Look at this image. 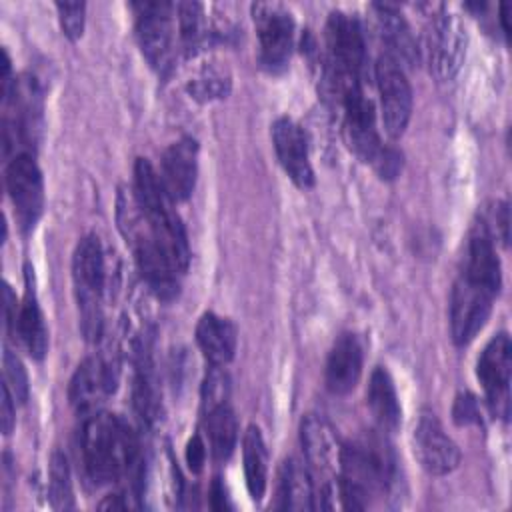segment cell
Wrapping results in <instances>:
<instances>
[{
    "mask_svg": "<svg viewBox=\"0 0 512 512\" xmlns=\"http://www.w3.org/2000/svg\"><path fill=\"white\" fill-rule=\"evenodd\" d=\"M196 342L210 366H226L236 354V326L224 316L206 312L196 324Z\"/></svg>",
    "mask_w": 512,
    "mask_h": 512,
    "instance_id": "24",
    "label": "cell"
},
{
    "mask_svg": "<svg viewBox=\"0 0 512 512\" xmlns=\"http://www.w3.org/2000/svg\"><path fill=\"white\" fill-rule=\"evenodd\" d=\"M374 72L384 130L390 138H400L412 116V86L404 68L386 54L378 58Z\"/></svg>",
    "mask_w": 512,
    "mask_h": 512,
    "instance_id": "13",
    "label": "cell"
},
{
    "mask_svg": "<svg viewBox=\"0 0 512 512\" xmlns=\"http://www.w3.org/2000/svg\"><path fill=\"white\" fill-rule=\"evenodd\" d=\"M366 66L364 32L356 16L332 12L326 22V76L330 92L362 82Z\"/></svg>",
    "mask_w": 512,
    "mask_h": 512,
    "instance_id": "8",
    "label": "cell"
},
{
    "mask_svg": "<svg viewBox=\"0 0 512 512\" xmlns=\"http://www.w3.org/2000/svg\"><path fill=\"white\" fill-rule=\"evenodd\" d=\"M508 10H510V6L508 4H502L500 6V22H502V28H504V32L508 34Z\"/></svg>",
    "mask_w": 512,
    "mask_h": 512,
    "instance_id": "39",
    "label": "cell"
},
{
    "mask_svg": "<svg viewBox=\"0 0 512 512\" xmlns=\"http://www.w3.org/2000/svg\"><path fill=\"white\" fill-rule=\"evenodd\" d=\"M230 78L218 70L216 66H204L198 76H194L188 84V90L198 100H212L222 98L228 92Z\"/></svg>",
    "mask_w": 512,
    "mask_h": 512,
    "instance_id": "31",
    "label": "cell"
},
{
    "mask_svg": "<svg viewBox=\"0 0 512 512\" xmlns=\"http://www.w3.org/2000/svg\"><path fill=\"white\" fill-rule=\"evenodd\" d=\"M6 190L20 228L32 230L44 210V180L30 152H18L8 160Z\"/></svg>",
    "mask_w": 512,
    "mask_h": 512,
    "instance_id": "10",
    "label": "cell"
},
{
    "mask_svg": "<svg viewBox=\"0 0 512 512\" xmlns=\"http://www.w3.org/2000/svg\"><path fill=\"white\" fill-rule=\"evenodd\" d=\"M452 418L458 426H472V424H482V410L480 402L474 394L462 392L456 396L454 406H452Z\"/></svg>",
    "mask_w": 512,
    "mask_h": 512,
    "instance_id": "35",
    "label": "cell"
},
{
    "mask_svg": "<svg viewBox=\"0 0 512 512\" xmlns=\"http://www.w3.org/2000/svg\"><path fill=\"white\" fill-rule=\"evenodd\" d=\"M116 388V368L104 356L86 358L72 374L68 386L70 404L78 414H94Z\"/></svg>",
    "mask_w": 512,
    "mask_h": 512,
    "instance_id": "16",
    "label": "cell"
},
{
    "mask_svg": "<svg viewBox=\"0 0 512 512\" xmlns=\"http://www.w3.org/2000/svg\"><path fill=\"white\" fill-rule=\"evenodd\" d=\"M198 174V144L194 138L184 136L170 144L160 162V182L172 202L186 200L194 186Z\"/></svg>",
    "mask_w": 512,
    "mask_h": 512,
    "instance_id": "19",
    "label": "cell"
},
{
    "mask_svg": "<svg viewBox=\"0 0 512 512\" xmlns=\"http://www.w3.org/2000/svg\"><path fill=\"white\" fill-rule=\"evenodd\" d=\"M502 284L500 260L488 226L476 220L468 232L462 268L450 294V332L458 346H466L486 324Z\"/></svg>",
    "mask_w": 512,
    "mask_h": 512,
    "instance_id": "1",
    "label": "cell"
},
{
    "mask_svg": "<svg viewBox=\"0 0 512 512\" xmlns=\"http://www.w3.org/2000/svg\"><path fill=\"white\" fill-rule=\"evenodd\" d=\"M4 382L8 384L14 400L18 404H24L28 400L30 384H28V374L22 364V360L10 350H4Z\"/></svg>",
    "mask_w": 512,
    "mask_h": 512,
    "instance_id": "32",
    "label": "cell"
},
{
    "mask_svg": "<svg viewBox=\"0 0 512 512\" xmlns=\"http://www.w3.org/2000/svg\"><path fill=\"white\" fill-rule=\"evenodd\" d=\"M278 496L280 506L286 510H314L318 506L312 470L302 460L286 458L280 470Z\"/></svg>",
    "mask_w": 512,
    "mask_h": 512,
    "instance_id": "26",
    "label": "cell"
},
{
    "mask_svg": "<svg viewBox=\"0 0 512 512\" xmlns=\"http://www.w3.org/2000/svg\"><path fill=\"white\" fill-rule=\"evenodd\" d=\"M134 380H132V404L138 418L144 424H154L160 414V388L154 368L152 336L144 334L134 348Z\"/></svg>",
    "mask_w": 512,
    "mask_h": 512,
    "instance_id": "20",
    "label": "cell"
},
{
    "mask_svg": "<svg viewBox=\"0 0 512 512\" xmlns=\"http://www.w3.org/2000/svg\"><path fill=\"white\" fill-rule=\"evenodd\" d=\"M222 402H228V376L222 366H210L202 384V412Z\"/></svg>",
    "mask_w": 512,
    "mask_h": 512,
    "instance_id": "33",
    "label": "cell"
},
{
    "mask_svg": "<svg viewBox=\"0 0 512 512\" xmlns=\"http://www.w3.org/2000/svg\"><path fill=\"white\" fill-rule=\"evenodd\" d=\"M332 96L338 100L342 108L344 134L354 154L362 162L372 164V168L382 178L398 176L402 168V156L394 148H388L382 144L376 128L374 106L370 98L364 94L362 82L346 84L338 88Z\"/></svg>",
    "mask_w": 512,
    "mask_h": 512,
    "instance_id": "5",
    "label": "cell"
},
{
    "mask_svg": "<svg viewBox=\"0 0 512 512\" xmlns=\"http://www.w3.org/2000/svg\"><path fill=\"white\" fill-rule=\"evenodd\" d=\"M136 8V36L148 64L166 74L174 64V6L168 2H140Z\"/></svg>",
    "mask_w": 512,
    "mask_h": 512,
    "instance_id": "9",
    "label": "cell"
},
{
    "mask_svg": "<svg viewBox=\"0 0 512 512\" xmlns=\"http://www.w3.org/2000/svg\"><path fill=\"white\" fill-rule=\"evenodd\" d=\"M118 222L120 230L130 242L134 250V258L138 264V270L142 278L146 280L148 288L162 300H172L178 296V276L182 274L172 260L166 256V252L154 242L152 234L148 232L144 218L140 214V208L132 196L120 194L118 202Z\"/></svg>",
    "mask_w": 512,
    "mask_h": 512,
    "instance_id": "6",
    "label": "cell"
},
{
    "mask_svg": "<svg viewBox=\"0 0 512 512\" xmlns=\"http://www.w3.org/2000/svg\"><path fill=\"white\" fill-rule=\"evenodd\" d=\"M510 372H512V344L506 332L496 334L480 352L476 376L486 392L492 414L508 418L510 412Z\"/></svg>",
    "mask_w": 512,
    "mask_h": 512,
    "instance_id": "14",
    "label": "cell"
},
{
    "mask_svg": "<svg viewBox=\"0 0 512 512\" xmlns=\"http://www.w3.org/2000/svg\"><path fill=\"white\" fill-rule=\"evenodd\" d=\"M260 42V64L268 72H280L290 58L294 44V18L282 4L258 2L252 6Z\"/></svg>",
    "mask_w": 512,
    "mask_h": 512,
    "instance_id": "11",
    "label": "cell"
},
{
    "mask_svg": "<svg viewBox=\"0 0 512 512\" xmlns=\"http://www.w3.org/2000/svg\"><path fill=\"white\" fill-rule=\"evenodd\" d=\"M378 30L386 46V56H390L400 66H414L420 60L418 42L412 34L410 24L392 4H374Z\"/></svg>",
    "mask_w": 512,
    "mask_h": 512,
    "instance_id": "23",
    "label": "cell"
},
{
    "mask_svg": "<svg viewBox=\"0 0 512 512\" xmlns=\"http://www.w3.org/2000/svg\"><path fill=\"white\" fill-rule=\"evenodd\" d=\"M80 460L94 486L134 476L140 470L138 436L122 416L98 410L82 424Z\"/></svg>",
    "mask_w": 512,
    "mask_h": 512,
    "instance_id": "3",
    "label": "cell"
},
{
    "mask_svg": "<svg viewBox=\"0 0 512 512\" xmlns=\"http://www.w3.org/2000/svg\"><path fill=\"white\" fill-rule=\"evenodd\" d=\"M14 396L6 382H2V402H0V420H2V432L8 436L14 430L16 424V410H14Z\"/></svg>",
    "mask_w": 512,
    "mask_h": 512,
    "instance_id": "36",
    "label": "cell"
},
{
    "mask_svg": "<svg viewBox=\"0 0 512 512\" xmlns=\"http://www.w3.org/2000/svg\"><path fill=\"white\" fill-rule=\"evenodd\" d=\"M242 458L246 488L252 500H262L268 484V452L258 426L250 424L242 438Z\"/></svg>",
    "mask_w": 512,
    "mask_h": 512,
    "instance_id": "28",
    "label": "cell"
},
{
    "mask_svg": "<svg viewBox=\"0 0 512 512\" xmlns=\"http://www.w3.org/2000/svg\"><path fill=\"white\" fill-rule=\"evenodd\" d=\"M398 484V460L386 438L368 434L344 444L340 472L334 484H326L324 498L338 496L342 508L364 510L376 496L390 494Z\"/></svg>",
    "mask_w": 512,
    "mask_h": 512,
    "instance_id": "2",
    "label": "cell"
},
{
    "mask_svg": "<svg viewBox=\"0 0 512 512\" xmlns=\"http://www.w3.org/2000/svg\"><path fill=\"white\" fill-rule=\"evenodd\" d=\"M24 272H26L24 274L26 288H24L22 302L18 304L12 332H14V336H18L20 344L26 348V352L32 358L42 360L44 354L48 352V328H46L40 304H38L36 290H34V274H32L34 270L30 268V264H26Z\"/></svg>",
    "mask_w": 512,
    "mask_h": 512,
    "instance_id": "21",
    "label": "cell"
},
{
    "mask_svg": "<svg viewBox=\"0 0 512 512\" xmlns=\"http://www.w3.org/2000/svg\"><path fill=\"white\" fill-rule=\"evenodd\" d=\"M210 496H212V506H214L216 510H222V508H226V490H224V486H222L220 478H216V480L212 482V488H210Z\"/></svg>",
    "mask_w": 512,
    "mask_h": 512,
    "instance_id": "38",
    "label": "cell"
},
{
    "mask_svg": "<svg viewBox=\"0 0 512 512\" xmlns=\"http://www.w3.org/2000/svg\"><path fill=\"white\" fill-rule=\"evenodd\" d=\"M272 144L276 158L284 172L298 188H310L314 184V170L308 154V140L300 124L282 116L272 124Z\"/></svg>",
    "mask_w": 512,
    "mask_h": 512,
    "instance_id": "17",
    "label": "cell"
},
{
    "mask_svg": "<svg viewBox=\"0 0 512 512\" xmlns=\"http://www.w3.org/2000/svg\"><path fill=\"white\" fill-rule=\"evenodd\" d=\"M466 42V28L456 14L442 10L432 18L426 36V50L430 72L440 82L452 80L462 68L466 56Z\"/></svg>",
    "mask_w": 512,
    "mask_h": 512,
    "instance_id": "12",
    "label": "cell"
},
{
    "mask_svg": "<svg viewBox=\"0 0 512 512\" xmlns=\"http://www.w3.org/2000/svg\"><path fill=\"white\" fill-rule=\"evenodd\" d=\"M206 460V444L200 434H194L186 446V462L192 472H200Z\"/></svg>",
    "mask_w": 512,
    "mask_h": 512,
    "instance_id": "37",
    "label": "cell"
},
{
    "mask_svg": "<svg viewBox=\"0 0 512 512\" xmlns=\"http://www.w3.org/2000/svg\"><path fill=\"white\" fill-rule=\"evenodd\" d=\"M364 352L356 334H340L326 360V388L332 394H348L360 380Z\"/></svg>",
    "mask_w": 512,
    "mask_h": 512,
    "instance_id": "22",
    "label": "cell"
},
{
    "mask_svg": "<svg viewBox=\"0 0 512 512\" xmlns=\"http://www.w3.org/2000/svg\"><path fill=\"white\" fill-rule=\"evenodd\" d=\"M104 250L98 236H84L72 254V282L74 294L80 310V328L86 340L94 342L102 336L104 314H102V298H104Z\"/></svg>",
    "mask_w": 512,
    "mask_h": 512,
    "instance_id": "7",
    "label": "cell"
},
{
    "mask_svg": "<svg viewBox=\"0 0 512 512\" xmlns=\"http://www.w3.org/2000/svg\"><path fill=\"white\" fill-rule=\"evenodd\" d=\"M132 194L154 242L166 252L172 264L184 272L190 262L186 230L174 210V202L160 182L158 172L146 158H136Z\"/></svg>",
    "mask_w": 512,
    "mask_h": 512,
    "instance_id": "4",
    "label": "cell"
},
{
    "mask_svg": "<svg viewBox=\"0 0 512 512\" xmlns=\"http://www.w3.org/2000/svg\"><path fill=\"white\" fill-rule=\"evenodd\" d=\"M178 30L182 48L192 54L208 40V22L204 16V6L198 2H182L176 6Z\"/></svg>",
    "mask_w": 512,
    "mask_h": 512,
    "instance_id": "29",
    "label": "cell"
},
{
    "mask_svg": "<svg viewBox=\"0 0 512 512\" xmlns=\"http://www.w3.org/2000/svg\"><path fill=\"white\" fill-rule=\"evenodd\" d=\"M48 496L50 504L56 510H68L74 506L72 496V480H70V466L62 452H54L50 458V472H48Z\"/></svg>",
    "mask_w": 512,
    "mask_h": 512,
    "instance_id": "30",
    "label": "cell"
},
{
    "mask_svg": "<svg viewBox=\"0 0 512 512\" xmlns=\"http://www.w3.org/2000/svg\"><path fill=\"white\" fill-rule=\"evenodd\" d=\"M60 26L64 34L70 40H78L84 30V14H86V4L84 2H58L56 4Z\"/></svg>",
    "mask_w": 512,
    "mask_h": 512,
    "instance_id": "34",
    "label": "cell"
},
{
    "mask_svg": "<svg viewBox=\"0 0 512 512\" xmlns=\"http://www.w3.org/2000/svg\"><path fill=\"white\" fill-rule=\"evenodd\" d=\"M204 430L208 438V448L212 458L228 460L236 448L238 440V420L228 402L216 404L202 412Z\"/></svg>",
    "mask_w": 512,
    "mask_h": 512,
    "instance_id": "27",
    "label": "cell"
},
{
    "mask_svg": "<svg viewBox=\"0 0 512 512\" xmlns=\"http://www.w3.org/2000/svg\"><path fill=\"white\" fill-rule=\"evenodd\" d=\"M412 448L420 466L432 476L450 474L460 464V448L430 410H424L414 426Z\"/></svg>",
    "mask_w": 512,
    "mask_h": 512,
    "instance_id": "15",
    "label": "cell"
},
{
    "mask_svg": "<svg viewBox=\"0 0 512 512\" xmlns=\"http://www.w3.org/2000/svg\"><path fill=\"white\" fill-rule=\"evenodd\" d=\"M366 404L378 422L382 432H394L402 420V408L398 402L394 380L390 378L388 370L378 366L370 374L368 390H366Z\"/></svg>",
    "mask_w": 512,
    "mask_h": 512,
    "instance_id": "25",
    "label": "cell"
},
{
    "mask_svg": "<svg viewBox=\"0 0 512 512\" xmlns=\"http://www.w3.org/2000/svg\"><path fill=\"white\" fill-rule=\"evenodd\" d=\"M300 444L310 468L318 474L340 472L342 448L334 426L318 414H306L300 424Z\"/></svg>",
    "mask_w": 512,
    "mask_h": 512,
    "instance_id": "18",
    "label": "cell"
}]
</instances>
